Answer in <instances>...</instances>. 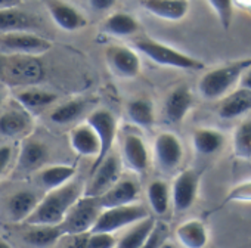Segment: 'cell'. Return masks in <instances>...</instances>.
Here are the masks:
<instances>
[{
    "instance_id": "cell-1",
    "label": "cell",
    "mask_w": 251,
    "mask_h": 248,
    "mask_svg": "<svg viewBox=\"0 0 251 248\" xmlns=\"http://www.w3.org/2000/svg\"><path fill=\"white\" fill-rule=\"evenodd\" d=\"M83 197V188L78 182H70L58 189L49 191L37 204L33 214L25 220L28 226H55L61 224L70 208Z\"/></svg>"
},
{
    "instance_id": "cell-2",
    "label": "cell",
    "mask_w": 251,
    "mask_h": 248,
    "mask_svg": "<svg viewBox=\"0 0 251 248\" xmlns=\"http://www.w3.org/2000/svg\"><path fill=\"white\" fill-rule=\"evenodd\" d=\"M250 67L251 58H247L207 71L198 83L200 95L207 100H217L225 98L239 83L242 74Z\"/></svg>"
},
{
    "instance_id": "cell-3",
    "label": "cell",
    "mask_w": 251,
    "mask_h": 248,
    "mask_svg": "<svg viewBox=\"0 0 251 248\" xmlns=\"http://www.w3.org/2000/svg\"><path fill=\"white\" fill-rule=\"evenodd\" d=\"M45 68L39 56L0 53V83L33 86L43 80Z\"/></svg>"
},
{
    "instance_id": "cell-4",
    "label": "cell",
    "mask_w": 251,
    "mask_h": 248,
    "mask_svg": "<svg viewBox=\"0 0 251 248\" xmlns=\"http://www.w3.org/2000/svg\"><path fill=\"white\" fill-rule=\"evenodd\" d=\"M135 48L139 52H142L147 58H150L152 62L163 65V67L186 70V71H201L205 67L204 62H201L200 59L191 55H186L169 45H164L158 40H152L148 37L136 39Z\"/></svg>"
},
{
    "instance_id": "cell-5",
    "label": "cell",
    "mask_w": 251,
    "mask_h": 248,
    "mask_svg": "<svg viewBox=\"0 0 251 248\" xmlns=\"http://www.w3.org/2000/svg\"><path fill=\"white\" fill-rule=\"evenodd\" d=\"M100 211L102 208L99 205L98 198L86 197L83 194V197L78 198L67 213L65 219L61 223V227L65 235L71 236H81L84 233H90Z\"/></svg>"
},
{
    "instance_id": "cell-6",
    "label": "cell",
    "mask_w": 251,
    "mask_h": 248,
    "mask_svg": "<svg viewBox=\"0 0 251 248\" xmlns=\"http://www.w3.org/2000/svg\"><path fill=\"white\" fill-rule=\"evenodd\" d=\"M151 216L147 207L141 204H130L123 207L103 208L98 216L93 229L90 232H102V233H114L126 226H132L144 219Z\"/></svg>"
},
{
    "instance_id": "cell-7",
    "label": "cell",
    "mask_w": 251,
    "mask_h": 248,
    "mask_svg": "<svg viewBox=\"0 0 251 248\" xmlns=\"http://www.w3.org/2000/svg\"><path fill=\"white\" fill-rule=\"evenodd\" d=\"M87 124L93 129L99 141V154L95 158L93 166H92V170H95L112 151L115 136H117V120L111 111L96 109L89 115Z\"/></svg>"
},
{
    "instance_id": "cell-8",
    "label": "cell",
    "mask_w": 251,
    "mask_h": 248,
    "mask_svg": "<svg viewBox=\"0 0 251 248\" xmlns=\"http://www.w3.org/2000/svg\"><path fill=\"white\" fill-rule=\"evenodd\" d=\"M52 42L28 33V31H15V33H3L0 34V50L5 53L14 55H28V56H40L52 49Z\"/></svg>"
},
{
    "instance_id": "cell-9",
    "label": "cell",
    "mask_w": 251,
    "mask_h": 248,
    "mask_svg": "<svg viewBox=\"0 0 251 248\" xmlns=\"http://www.w3.org/2000/svg\"><path fill=\"white\" fill-rule=\"evenodd\" d=\"M90 174L92 179L84 191V195L99 198L120 180L121 164L118 161V157L109 154L95 170L90 172Z\"/></svg>"
},
{
    "instance_id": "cell-10",
    "label": "cell",
    "mask_w": 251,
    "mask_h": 248,
    "mask_svg": "<svg viewBox=\"0 0 251 248\" xmlns=\"http://www.w3.org/2000/svg\"><path fill=\"white\" fill-rule=\"evenodd\" d=\"M198 188L200 174L195 170H183L177 174L170 194L176 213H185L194 205L198 195Z\"/></svg>"
},
{
    "instance_id": "cell-11",
    "label": "cell",
    "mask_w": 251,
    "mask_h": 248,
    "mask_svg": "<svg viewBox=\"0 0 251 248\" xmlns=\"http://www.w3.org/2000/svg\"><path fill=\"white\" fill-rule=\"evenodd\" d=\"M154 155L164 172L175 170L183 160V147L180 139L170 132L157 135L154 142Z\"/></svg>"
},
{
    "instance_id": "cell-12",
    "label": "cell",
    "mask_w": 251,
    "mask_h": 248,
    "mask_svg": "<svg viewBox=\"0 0 251 248\" xmlns=\"http://www.w3.org/2000/svg\"><path fill=\"white\" fill-rule=\"evenodd\" d=\"M106 61L111 70L124 78H135L141 73V59L138 53L126 46H111L106 50Z\"/></svg>"
},
{
    "instance_id": "cell-13",
    "label": "cell",
    "mask_w": 251,
    "mask_h": 248,
    "mask_svg": "<svg viewBox=\"0 0 251 248\" xmlns=\"http://www.w3.org/2000/svg\"><path fill=\"white\" fill-rule=\"evenodd\" d=\"M139 197V186L132 179H120L109 191L98 198L100 208H112L135 204Z\"/></svg>"
},
{
    "instance_id": "cell-14",
    "label": "cell",
    "mask_w": 251,
    "mask_h": 248,
    "mask_svg": "<svg viewBox=\"0 0 251 248\" xmlns=\"http://www.w3.org/2000/svg\"><path fill=\"white\" fill-rule=\"evenodd\" d=\"M194 105V95L188 86L173 89L164 102V117L172 124H179L188 115Z\"/></svg>"
},
{
    "instance_id": "cell-15",
    "label": "cell",
    "mask_w": 251,
    "mask_h": 248,
    "mask_svg": "<svg viewBox=\"0 0 251 248\" xmlns=\"http://www.w3.org/2000/svg\"><path fill=\"white\" fill-rule=\"evenodd\" d=\"M48 11L53 23L65 31H77L87 25V20L71 5L61 0H48Z\"/></svg>"
},
{
    "instance_id": "cell-16",
    "label": "cell",
    "mask_w": 251,
    "mask_h": 248,
    "mask_svg": "<svg viewBox=\"0 0 251 248\" xmlns=\"http://www.w3.org/2000/svg\"><path fill=\"white\" fill-rule=\"evenodd\" d=\"M123 160L132 172L145 173L150 166V154L144 139L138 135H127L123 141Z\"/></svg>"
},
{
    "instance_id": "cell-17",
    "label": "cell",
    "mask_w": 251,
    "mask_h": 248,
    "mask_svg": "<svg viewBox=\"0 0 251 248\" xmlns=\"http://www.w3.org/2000/svg\"><path fill=\"white\" fill-rule=\"evenodd\" d=\"M251 111V90L239 87L220 99L217 115L223 120H233Z\"/></svg>"
},
{
    "instance_id": "cell-18",
    "label": "cell",
    "mask_w": 251,
    "mask_h": 248,
    "mask_svg": "<svg viewBox=\"0 0 251 248\" xmlns=\"http://www.w3.org/2000/svg\"><path fill=\"white\" fill-rule=\"evenodd\" d=\"M141 5L151 15L166 21H180L189 11L188 0H141Z\"/></svg>"
},
{
    "instance_id": "cell-19",
    "label": "cell",
    "mask_w": 251,
    "mask_h": 248,
    "mask_svg": "<svg viewBox=\"0 0 251 248\" xmlns=\"http://www.w3.org/2000/svg\"><path fill=\"white\" fill-rule=\"evenodd\" d=\"M39 197L31 191H20L14 194L6 204L8 217L14 223H25L39 204Z\"/></svg>"
},
{
    "instance_id": "cell-20",
    "label": "cell",
    "mask_w": 251,
    "mask_h": 248,
    "mask_svg": "<svg viewBox=\"0 0 251 248\" xmlns=\"http://www.w3.org/2000/svg\"><path fill=\"white\" fill-rule=\"evenodd\" d=\"M226 138L222 132L216 129L201 127L192 133V145L197 154L202 157H210L223 149Z\"/></svg>"
},
{
    "instance_id": "cell-21",
    "label": "cell",
    "mask_w": 251,
    "mask_h": 248,
    "mask_svg": "<svg viewBox=\"0 0 251 248\" xmlns=\"http://www.w3.org/2000/svg\"><path fill=\"white\" fill-rule=\"evenodd\" d=\"M176 238L185 248H204L208 242V232L202 222L188 220L177 226Z\"/></svg>"
},
{
    "instance_id": "cell-22",
    "label": "cell",
    "mask_w": 251,
    "mask_h": 248,
    "mask_svg": "<svg viewBox=\"0 0 251 248\" xmlns=\"http://www.w3.org/2000/svg\"><path fill=\"white\" fill-rule=\"evenodd\" d=\"M70 144L71 148L83 157H93L96 158L99 154V141L96 138V133L89 124H81L75 127L70 135Z\"/></svg>"
},
{
    "instance_id": "cell-23",
    "label": "cell",
    "mask_w": 251,
    "mask_h": 248,
    "mask_svg": "<svg viewBox=\"0 0 251 248\" xmlns=\"http://www.w3.org/2000/svg\"><path fill=\"white\" fill-rule=\"evenodd\" d=\"M31 129V118L25 111H6L0 115V135L17 138Z\"/></svg>"
},
{
    "instance_id": "cell-24",
    "label": "cell",
    "mask_w": 251,
    "mask_h": 248,
    "mask_svg": "<svg viewBox=\"0 0 251 248\" xmlns=\"http://www.w3.org/2000/svg\"><path fill=\"white\" fill-rule=\"evenodd\" d=\"M155 223H157V220L154 219V216H148L147 219L135 223L132 226V229H129L121 239L117 241L115 248H139V247H142L147 242V239L150 238V235L152 233Z\"/></svg>"
},
{
    "instance_id": "cell-25",
    "label": "cell",
    "mask_w": 251,
    "mask_h": 248,
    "mask_svg": "<svg viewBox=\"0 0 251 248\" xmlns=\"http://www.w3.org/2000/svg\"><path fill=\"white\" fill-rule=\"evenodd\" d=\"M36 27V20L18 8L0 11V34L15 33V31H28Z\"/></svg>"
},
{
    "instance_id": "cell-26",
    "label": "cell",
    "mask_w": 251,
    "mask_h": 248,
    "mask_svg": "<svg viewBox=\"0 0 251 248\" xmlns=\"http://www.w3.org/2000/svg\"><path fill=\"white\" fill-rule=\"evenodd\" d=\"M62 236H65L61 224L55 226H31L25 233L24 241L31 248H49L56 244Z\"/></svg>"
},
{
    "instance_id": "cell-27",
    "label": "cell",
    "mask_w": 251,
    "mask_h": 248,
    "mask_svg": "<svg viewBox=\"0 0 251 248\" xmlns=\"http://www.w3.org/2000/svg\"><path fill=\"white\" fill-rule=\"evenodd\" d=\"M74 174H75V167L68 164H56L43 169L39 174V179L42 186L49 192L70 183Z\"/></svg>"
},
{
    "instance_id": "cell-28",
    "label": "cell",
    "mask_w": 251,
    "mask_h": 248,
    "mask_svg": "<svg viewBox=\"0 0 251 248\" xmlns=\"http://www.w3.org/2000/svg\"><path fill=\"white\" fill-rule=\"evenodd\" d=\"M126 114L127 118L135 123L136 126L144 127V129H151L155 123V112H154V105L151 100L138 98L133 99L127 103L126 108Z\"/></svg>"
},
{
    "instance_id": "cell-29",
    "label": "cell",
    "mask_w": 251,
    "mask_h": 248,
    "mask_svg": "<svg viewBox=\"0 0 251 248\" xmlns=\"http://www.w3.org/2000/svg\"><path fill=\"white\" fill-rule=\"evenodd\" d=\"M138 30L139 23L136 21V18L124 12L112 14L103 23V31L115 37H129L136 34Z\"/></svg>"
},
{
    "instance_id": "cell-30",
    "label": "cell",
    "mask_w": 251,
    "mask_h": 248,
    "mask_svg": "<svg viewBox=\"0 0 251 248\" xmlns=\"http://www.w3.org/2000/svg\"><path fill=\"white\" fill-rule=\"evenodd\" d=\"M46 157L48 148L43 142L25 141L18 157V166L23 170H34L45 163Z\"/></svg>"
},
{
    "instance_id": "cell-31",
    "label": "cell",
    "mask_w": 251,
    "mask_h": 248,
    "mask_svg": "<svg viewBox=\"0 0 251 248\" xmlns=\"http://www.w3.org/2000/svg\"><path fill=\"white\" fill-rule=\"evenodd\" d=\"M148 202L157 216H164L170 205V188L164 180H152L147 188Z\"/></svg>"
},
{
    "instance_id": "cell-32",
    "label": "cell",
    "mask_w": 251,
    "mask_h": 248,
    "mask_svg": "<svg viewBox=\"0 0 251 248\" xmlns=\"http://www.w3.org/2000/svg\"><path fill=\"white\" fill-rule=\"evenodd\" d=\"M58 96L52 92L40 90V89H25L17 95V100L24 106L25 109H43L56 102Z\"/></svg>"
},
{
    "instance_id": "cell-33",
    "label": "cell",
    "mask_w": 251,
    "mask_h": 248,
    "mask_svg": "<svg viewBox=\"0 0 251 248\" xmlns=\"http://www.w3.org/2000/svg\"><path fill=\"white\" fill-rule=\"evenodd\" d=\"M232 147L236 158L251 160V120H244L235 127Z\"/></svg>"
},
{
    "instance_id": "cell-34",
    "label": "cell",
    "mask_w": 251,
    "mask_h": 248,
    "mask_svg": "<svg viewBox=\"0 0 251 248\" xmlns=\"http://www.w3.org/2000/svg\"><path fill=\"white\" fill-rule=\"evenodd\" d=\"M83 111H84V102L74 99L55 108L50 112V121H53L55 124H68L73 123L75 118H78L83 114Z\"/></svg>"
},
{
    "instance_id": "cell-35",
    "label": "cell",
    "mask_w": 251,
    "mask_h": 248,
    "mask_svg": "<svg viewBox=\"0 0 251 248\" xmlns=\"http://www.w3.org/2000/svg\"><path fill=\"white\" fill-rule=\"evenodd\" d=\"M208 3L216 12L222 27L229 30L233 21V0H208Z\"/></svg>"
},
{
    "instance_id": "cell-36",
    "label": "cell",
    "mask_w": 251,
    "mask_h": 248,
    "mask_svg": "<svg viewBox=\"0 0 251 248\" xmlns=\"http://www.w3.org/2000/svg\"><path fill=\"white\" fill-rule=\"evenodd\" d=\"M117 241L114 233L90 232L80 248H115Z\"/></svg>"
},
{
    "instance_id": "cell-37",
    "label": "cell",
    "mask_w": 251,
    "mask_h": 248,
    "mask_svg": "<svg viewBox=\"0 0 251 248\" xmlns=\"http://www.w3.org/2000/svg\"><path fill=\"white\" fill-rule=\"evenodd\" d=\"M230 202H251V180H245L233 186L223 199V205Z\"/></svg>"
},
{
    "instance_id": "cell-38",
    "label": "cell",
    "mask_w": 251,
    "mask_h": 248,
    "mask_svg": "<svg viewBox=\"0 0 251 248\" xmlns=\"http://www.w3.org/2000/svg\"><path fill=\"white\" fill-rule=\"evenodd\" d=\"M169 236V227L166 223H155V227L152 230V233L150 235V238L147 239V242L139 247V248H161L166 242Z\"/></svg>"
},
{
    "instance_id": "cell-39",
    "label": "cell",
    "mask_w": 251,
    "mask_h": 248,
    "mask_svg": "<svg viewBox=\"0 0 251 248\" xmlns=\"http://www.w3.org/2000/svg\"><path fill=\"white\" fill-rule=\"evenodd\" d=\"M12 160V148L11 147H0V176L5 173L9 163Z\"/></svg>"
},
{
    "instance_id": "cell-40",
    "label": "cell",
    "mask_w": 251,
    "mask_h": 248,
    "mask_svg": "<svg viewBox=\"0 0 251 248\" xmlns=\"http://www.w3.org/2000/svg\"><path fill=\"white\" fill-rule=\"evenodd\" d=\"M89 3L95 11L105 12V11L112 9V6L117 3V0H89Z\"/></svg>"
},
{
    "instance_id": "cell-41",
    "label": "cell",
    "mask_w": 251,
    "mask_h": 248,
    "mask_svg": "<svg viewBox=\"0 0 251 248\" xmlns=\"http://www.w3.org/2000/svg\"><path fill=\"white\" fill-rule=\"evenodd\" d=\"M23 5V0H0V11L14 9Z\"/></svg>"
},
{
    "instance_id": "cell-42",
    "label": "cell",
    "mask_w": 251,
    "mask_h": 248,
    "mask_svg": "<svg viewBox=\"0 0 251 248\" xmlns=\"http://www.w3.org/2000/svg\"><path fill=\"white\" fill-rule=\"evenodd\" d=\"M239 87H244V89H248V90H251V67L242 74V77H241V80H239Z\"/></svg>"
},
{
    "instance_id": "cell-43",
    "label": "cell",
    "mask_w": 251,
    "mask_h": 248,
    "mask_svg": "<svg viewBox=\"0 0 251 248\" xmlns=\"http://www.w3.org/2000/svg\"><path fill=\"white\" fill-rule=\"evenodd\" d=\"M0 248H12L6 241H3V239H0Z\"/></svg>"
},
{
    "instance_id": "cell-44",
    "label": "cell",
    "mask_w": 251,
    "mask_h": 248,
    "mask_svg": "<svg viewBox=\"0 0 251 248\" xmlns=\"http://www.w3.org/2000/svg\"><path fill=\"white\" fill-rule=\"evenodd\" d=\"M2 102H3V96H2V95H0V103H2Z\"/></svg>"
}]
</instances>
